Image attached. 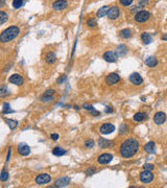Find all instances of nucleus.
<instances>
[{
  "mask_svg": "<svg viewBox=\"0 0 167 188\" xmlns=\"http://www.w3.org/2000/svg\"><path fill=\"white\" fill-rule=\"evenodd\" d=\"M140 180L142 183H151L153 180V174L151 172V170H144L143 172L140 174Z\"/></svg>",
  "mask_w": 167,
  "mask_h": 188,
  "instance_id": "nucleus-6",
  "label": "nucleus"
},
{
  "mask_svg": "<svg viewBox=\"0 0 167 188\" xmlns=\"http://www.w3.org/2000/svg\"><path fill=\"white\" fill-rule=\"evenodd\" d=\"M69 183H70V179L67 177H63V178H60L58 180L55 182V185L53 187H66V186L69 185Z\"/></svg>",
  "mask_w": 167,
  "mask_h": 188,
  "instance_id": "nucleus-14",
  "label": "nucleus"
},
{
  "mask_svg": "<svg viewBox=\"0 0 167 188\" xmlns=\"http://www.w3.org/2000/svg\"><path fill=\"white\" fill-rule=\"evenodd\" d=\"M8 82L11 83V84L16 85V86H21V85H23V83H24V79H23V77H22L20 74H13V75L10 77Z\"/></svg>",
  "mask_w": 167,
  "mask_h": 188,
  "instance_id": "nucleus-11",
  "label": "nucleus"
},
{
  "mask_svg": "<svg viewBox=\"0 0 167 188\" xmlns=\"http://www.w3.org/2000/svg\"><path fill=\"white\" fill-rule=\"evenodd\" d=\"M146 118H147V114L144 113V112H138V113H136V114L134 115V120L135 121H138V122L144 121Z\"/></svg>",
  "mask_w": 167,
  "mask_h": 188,
  "instance_id": "nucleus-18",
  "label": "nucleus"
},
{
  "mask_svg": "<svg viewBox=\"0 0 167 188\" xmlns=\"http://www.w3.org/2000/svg\"><path fill=\"white\" fill-rule=\"evenodd\" d=\"M52 154L55 156H57V157H61V156L66 155V154H67V150H65L64 148H62V147H55L53 150H52Z\"/></svg>",
  "mask_w": 167,
  "mask_h": 188,
  "instance_id": "nucleus-23",
  "label": "nucleus"
},
{
  "mask_svg": "<svg viewBox=\"0 0 167 188\" xmlns=\"http://www.w3.org/2000/svg\"><path fill=\"white\" fill-rule=\"evenodd\" d=\"M162 40H167V33H164L162 36Z\"/></svg>",
  "mask_w": 167,
  "mask_h": 188,
  "instance_id": "nucleus-46",
  "label": "nucleus"
},
{
  "mask_svg": "<svg viewBox=\"0 0 167 188\" xmlns=\"http://www.w3.org/2000/svg\"><path fill=\"white\" fill-rule=\"evenodd\" d=\"M165 120H166V115L163 112H158L153 116V121L156 124H163L165 122Z\"/></svg>",
  "mask_w": 167,
  "mask_h": 188,
  "instance_id": "nucleus-12",
  "label": "nucleus"
},
{
  "mask_svg": "<svg viewBox=\"0 0 167 188\" xmlns=\"http://www.w3.org/2000/svg\"><path fill=\"white\" fill-rule=\"evenodd\" d=\"M8 19V15L6 14L5 12L3 11H0V25L3 24V23H5Z\"/></svg>",
  "mask_w": 167,
  "mask_h": 188,
  "instance_id": "nucleus-29",
  "label": "nucleus"
},
{
  "mask_svg": "<svg viewBox=\"0 0 167 188\" xmlns=\"http://www.w3.org/2000/svg\"><path fill=\"white\" fill-rule=\"evenodd\" d=\"M5 5V0H0V8Z\"/></svg>",
  "mask_w": 167,
  "mask_h": 188,
  "instance_id": "nucleus-45",
  "label": "nucleus"
},
{
  "mask_svg": "<svg viewBox=\"0 0 167 188\" xmlns=\"http://www.w3.org/2000/svg\"><path fill=\"white\" fill-rule=\"evenodd\" d=\"M120 36L123 39H129L132 37V30L130 28H125V29H122L120 31Z\"/></svg>",
  "mask_w": 167,
  "mask_h": 188,
  "instance_id": "nucleus-27",
  "label": "nucleus"
},
{
  "mask_svg": "<svg viewBox=\"0 0 167 188\" xmlns=\"http://www.w3.org/2000/svg\"><path fill=\"white\" fill-rule=\"evenodd\" d=\"M114 131H115V126L112 123H104L100 126V133L102 135H109V134L113 133Z\"/></svg>",
  "mask_w": 167,
  "mask_h": 188,
  "instance_id": "nucleus-8",
  "label": "nucleus"
},
{
  "mask_svg": "<svg viewBox=\"0 0 167 188\" xmlns=\"http://www.w3.org/2000/svg\"><path fill=\"white\" fill-rule=\"evenodd\" d=\"M67 6H68L67 0H58L52 4V8L55 11H64L65 8H67Z\"/></svg>",
  "mask_w": 167,
  "mask_h": 188,
  "instance_id": "nucleus-10",
  "label": "nucleus"
},
{
  "mask_svg": "<svg viewBox=\"0 0 167 188\" xmlns=\"http://www.w3.org/2000/svg\"><path fill=\"white\" fill-rule=\"evenodd\" d=\"M141 40H142V42L145 45H147V44H151V41H153V39H151V35L147 33H141Z\"/></svg>",
  "mask_w": 167,
  "mask_h": 188,
  "instance_id": "nucleus-22",
  "label": "nucleus"
},
{
  "mask_svg": "<svg viewBox=\"0 0 167 188\" xmlns=\"http://www.w3.org/2000/svg\"><path fill=\"white\" fill-rule=\"evenodd\" d=\"M87 25L89 26V27H95L96 25H97V23H96V20L95 19H88L87 21Z\"/></svg>",
  "mask_w": 167,
  "mask_h": 188,
  "instance_id": "nucleus-32",
  "label": "nucleus"
},
{
  "mask_svg": "<svg viewBox=\"0 0 167 188\" xmlns=\"http://www.w3.org/2000/svg\"><path fill=\"white\" fill-rule=\"evenodd\" d=\"M24 2H25V0H14V1H13V6H14V8L18 10V8H20L23 4H24Z\"/></svg>",
  "mask_w": 167,
  "mask_h": 188,
  "instance_id": "nucleus-30",
  "label": "nucleus"
},
{
  "mask_svg": "<svg viewBox=\"0 0 167 188\" xmlns=\"http://www.w3.org/2000/svg\"><path fill=\"white\" fill-rule=\"evenodd\" d=\"M108 11H109V6H102V8H100L97 11V13H96V15H97V17L98 18H102V17H104L106 15L108 14Z\"/></svg>",
  "mask_w": 167,
  "mask_h": 188,
  "instance_id": "nucleus-24",
  "label": "nucleus"
},
{
  "mask_svg": "<svg viewBox=\"0 0 167 188\" xmlns=\"http://www.w3.org/2000/svg\"><path fill=\"white\" fill-rule=\"evenodd\" d=\"M55 93V90H53V89H51V90H47L46 92L44 93L43 95H48V96H53V94Z\"/></svg>",
  "mask_w": 167,
  "mask_h": 188,
  "instance_id": "nucleus-40",
  "label": "nucleus"
},
{
  "mask_svg": "<svg viewBox=\"0 0 167 188\" xmlns=\"http://www.w3.org/2000/svg\"><path fill=\"white\" fill-rule=\"evenodd\" d=\"M139 150V142L134 138H129L120 145V155L123 158H132L137 154Z\"/></svg>",
  "mask_w": 167,
  "mask_h": 188,
  "instance_id": "nucleus-1",
  "label": "nucleus"
},
{
  "mask_svg": "<svg viewBox=\"0 0 167 188\" xmlns=\"http://www.w3.org/2000/svg\"><path fill=\"white\" fill-rule=\"evenodd\" d=\"M85 145L87 148H92V147L94 146V141L93 140H87V141L85 142Z\"/></svg>",
  "mask_w": 167,
  "mask_h": 188,
  "instance_id": "nucleus-37",
  "label": "nucleus"
},
{
  "mask_svg": "<svg viewBox=\"0 0 167 188\" xmlns=\"http://www.w3.org/2000/svg\"><path fill=\"white\" fill-rule=\"evenodd\" d=\"M127 131H129V129H127V125H126V124H121L120 130H119V133H120L121 135H123V134L127 133Z\"/></svg>",
  "mask_w": 167,
  "mask_h": 188,
  "instance_id": "nucleus-33",
  "label": "nucleus"
},
{
  "mask_svg": "<svg viewBox=\"0 0 167 188\" xmlns=\"http://www.w3.org/2000/svg\"><path fill=\"white\" fill-rule=\"evenodd\" d=\"M112 159H113V156L111 154H102V155H100L98 157L97 162L99 164H108L112 161Z\"/></svg>",
  "mask_w": 167,
  "mask_h": 188,
  "instance_id": "nucleus-15",
  "label": "nucleus"
},
{
  "mask_svg": "<svg viewBox=\"0 0 167 188\" xmlns=\"http://www.w3.org/2000/svg\"><path fill=\"white\" fill-rule=\"evenodd\" d=\"M151 18V14L147 11H139L135 15V20L139 23H144Z\"/></svg>",
  "mask_w": 167,
  "mask_h": 188,
  "instance_id": "nucleus-3",
  "label": "nucleus"
},
{
  "mask_svg": "<svg viewBox=\"0 0 167 188\" xmlns=\"http://www.w3.org/2000/svg\"><path fill=\"white\" fill-rule=\"evenodd\" d=\"M20 29L17 26H10L6 29H4L0 35V42L2 43H8V42L13 41L17 36L19 35Z\"/></svg>",
  "mask_w": 167,
  "mask_h": 188,
  "instance_id": "nucleus-2",
  "label": "nucleus"
},
{
  "mask_svg": "<svg viewBox=\"0 0 167 188\" xmlns=\"http://www.w3.org/2000/svg\"><path fill=\"white\" fill-rule=\"evenodd\" d=\"M45 61L48 64H55L57 62V55H55V52H48L45 57Z\"/></svg>",
  "mask_w": 167,
  "mask_h": 188,
  "instance_id": "nucleus-19",
  "label": "nucleus"
},
{
  "mask_svg": "<svg viewBox=\"0 0 167 188\" xmlns=\"http://www.w3.org/2000/svg\"><path fill=\"white\" fill-rule=\"evenodd\" d=\"M130 82H131L132 84H134L135 86H140V85H142L143 79L141 77V75H140L139 73L134 72V73H132L131 75H130Z\"/></svg>",
  "mask_w": 167,
  "mask_h": 188,
  "instance_id": "nucleus-7",
  "label": "nucleus"
},
{
  "mask_svg": "<svg viewBox=\"0 0 167 188\" xmlns=\"http://www.w3.org/2000/svg\"><path fill=\"white\" fill-rule=\"evenodd\" d=\"M91 113H92V115H94V116H98V115L100 114V113H99L98 111H96V110L94 109V108H93L92 110H91Z\"/></svg>",
  "mask_w": 167,
  "mask_h": 188,
  "instance_id": "nucleus-43",
  "label": "nucleus"
},
{
  "mask_svg": "<svg viewBox=\"0 0 167 188\" xmlns=\"http://www.w3.org/2000/svg\"><path fill=\"white\" fill-rule=\"evenodd\" d=\"M106 111H107L108 113H109V112H110V113H112V112H113L112 110H111V108H109V107H108V108H107V110H106Z\"/></svg>",
  "mask_w": 167,
  "mask_h": 188,
  "instance_id": "nucleus-47",
  "label": "nucleus"
},
{
  "mask_svg": "<svg viewBox=\"0 0 167 188\" xmlns=\"http://www.w3.org/2000/svg\"><path fill=\"white\" fill-rule=\"evenodd\" d=\"M18 152L21 156H28L30 154V147L25 143H20L18 145Z\"/></svg>",
  "mask_w": 167,
  "mask_h": 188,
  "instance_id": "nucleus-16",
  "label": "nucleus"
},
{
  "mask_svg": "<svg viewBox=\"0 0 167 188\" xmlns=\"http://www.w3.org/2000/svg\"><path fill=\"white\" fill-rule=\"evenodd\" d=\"M5 122H6V124L8 125V128L11 129V130H14V129H16L17 125H18V121H17V120L5 119Z\"/></svg>",
  "mask_w": 167,
  "mask_h": 188,
  "instance_id": "nucleus-28",
  "label": "nucleus"
},
{
  "mask_svg": "<svg viewBox=\"0 0 167 188\" xmlns=\"http://www.w3.org/2000/svg\"><path fill=\"white\" fill-rule=\"evenodd\" d=\"M119 81H120V77H119V74H117V73H110L109 75L106 77V83H107L108 85H110V86L117 84Z\"/></svg>",
  "mask_w": 167,
  "mask_h": 188,
  "instance_id": "nucleus-9",
  "label": "nucleus"
},
{
  "mask_svg": "<svg viewBox=\"0 0 167 188\" xmlns=\"http://www.w3.org/2000/svg\"><path fill=\"white\" fill-rule=\"evenodd\" d=\"M41 100L44 103H48V101L53 100V96H48V95H43L41 97Z\"/></svg>",
  "mask_w": 167,
  "mask_h": 188,
  "instance_id": "nucleus-34",
  "label": "nucleus"
},
{
  "mask_svg": "<svg viewBox=\"0 0 167 188\" xmlns=\"http://www.w3.org/2000/svg\"><path fill=\"white\" fill-rule=\"evenodd\" d=\"M50 181H51V177L48 174H40L36 178V183L38 185H44L49 183Z\"/></svg>",
  "mask_w": 167,
  "mask_h": 188,
  "instance_id": "nucleus-4",
  "label": "nucleus"
},
{
  "mask_svg": "<svg viewBox=\"0 0 167 188\" xmlns=\"http://www.w3.org/2000/svg\"><path fill=\"white\" fill-rule=\"evenodd\" d=\"M144 150L149 154H153L156 152V144L153 141H149L148 143H146L145 146H144Z\"/></svg>",
  "mask_w": 167,
  "mask_h": 188,
  "instance_id": "nucleus-20",
  "label": "nucleus"
},
{
  "mask_svg": "<svg viewBox=\"0 0 167 188\" xmlns=\"http://www.w3.org/2000/svg\"><path fill=\"white\" fill-rule=\"evenodd\" d=\"M8 172H5L4 169H3L2 172H1V174H0V181H2V182H5V181L8 180Z\"/></svg>",
  "mask_w": 167,
  "mask_h": 188,
  "instance_id": "nucleus-31",
  "label": "nucleus"
},
{
  "mask_svg": "<svg viewBox=\"0 0 167 188\" xmlns=\"http://www.w3.org/2000/svg\"><path fill=\"white\" fill-rule=\"evenodd\" d=\"M138 3H139V6H141V8H144L145 5H147L148 0H138Z\"/></svg>",
  "mask_w": 167,
  "mask_h": 188,
  "instance_id": "nucleus-38",
  "label": "nucleus"
},
{
  "mask_svg": "<svg viewBox=\"0 0 167 188\" xmlns=\"http://www.w3.org/2000/svg\"><path fill=\"white\" fill-rule=\"evenodd\" d=\"M119 2L121 3V5L129 6V5H131L132 3H133V0H119Z\"/></svg>",
  "mask_w": 167,
  "mask_h": 188,
  "instance_id": "nucleus-35",
  "label": "nucleus"
},
{
  "mask_svg": "<svg viewBox=\"0 0 167 188\" xmlns=\"http://www.w3.org/2000/svg\"><path fill=\"white\" fill-rule=\"evenodd\" d=\"M51 139L52 140H58L59 139V134H57V133H55V134H52L51 135Z\"/></svg>",
  "mask_w": 167,
  "mask_h": 188,
  "instance_id": "nucleus-44",
  "label": "nucleus"
},
{
  "mask_svg": "<svg viewBox=\"0 0 167 188\" xmlns=\"http://www.w3.org/2000/svg\"><path fill=\"white\" fill-rule=\"evenodd\" d=\"M3 113H4V114H7V113H14V111H13V110H10V105L4 104V110H3Z\"/></svg>",
  "mask_w": 167,
  "mask_h": 188,
  "instance_id": "nucleus-36",
  "label": "nucleus"
},
{
  "mask_svg": "<svg viewBox=\"0 0 167 188\" xmlns=\"http://www.w3.org/2000/svg\"><path fill=\"white\" fill-rule=\"evenodd\" d=\"M145 64L148 66V67H151V68H153V67H156V66L158 65V61H157V59L155 57H147V59H146Z\"/></svg>",
  "mask_w": 167,
  "mask_h": 188,
  "instance_id": "nucleus-21",
  "label": "nucleus"
},
{
  "mask_svg": "<svg viewBox=\"0 0 167 188\" xmlns=\"http://www.w3.org/2000/svg\"><path fill=\"white\" fill-rule=\"evenodd\" d=\"M119 15H120V10H119V8L118 6H111V8H109V11H108V18L111 20H115L117 19L118 17H119Z\"/></svg>",
  "mask_w": 167,
  "mask_h": 188,
  "instance_id": "nucleus-5",
  "label": "nucleus"
},
{
  "mask_svg": "<svg viewBox=\"0 0 167 188\" xmlns=\"http://www.w3.org/2000/svg\"><path fill=\"white\" fill-rule=\"evenodd\" d=\"M104 61H107V62H109V63H114L117 61L118 55H116V52H114V51H107V52H104Z\"/></svg>",
  "mask_w": 167,
  "mask_h": 188,
  "instance_id": "nucleus-13",
  "label": "nucleus"
},
{
  "mask_svg": "<svg viewBox=\"0 0 167 188\" xmlns=\"http://www.w3.org/2000/svg\"><path fill=\"white\" fill-rule=\"evenodd\" d=\"M116 55L118 57H123L127 53V47L125 45H119V46L116 48Z\"/></svg>",
  "mask_w": 167,
  "mask_h": 188,
  "instance_id": "nucleus-17",
  "label": "nucleus"
},
{
  "mask_svg": "<svg viewBox=\"0 0 167 188\" xmlns=\"http://www.w3.org/2000/svg\"><path fill=\"white\" fill-rule=\"evenodd\" d=\"M82 108H84V109H87L88 111H91V110L93 109V107L91 106V105H88V104L82 105Z\"/></svg>",
  "mask_w": 167,
  "mask_h": 188,
  "instance_id": "nucleus-42",
  "label": "nucleus"
},
{
  "mask_svg": "<svg viewBox=\"0 0 167 188\" xmlns=\"http://www.w3.org/2000/svg\"><path fill=\"white\" fill-rule=\"evenodd\" d=\"M95 172H96V170H95V168H94V167H90V168L86 172V174H87L88 176H92V174H94Z\"/></svg>",
  "mask_w": 167,
  "mask_h": 188,
  "instance_id": "nucleus-41",
  "label": "nucleus"
},
{
  "mask_svg": "<svg viewBox=\"0 0 167 188\" xmlns=\"http://www.w3.org/2000/svg\"><path fill=\"white\" fill-rule=\"evenodd\" d=\"M98 144L100 147H102V148H106V147H109V146H112L113 143L111 141H109V140H104V139H99L98 141Z\"/></svg>",
  "mask_w": 167,
  "mask_h": 188,
  "instance_id": "nucleus-26",
  "label": "nucleus"
},
{
  "mask_svg": "<svg viewBox=\"0 0 167 188\" xmlns=\"http://www.w3.org/2000/svg\"><path fill=\"white\" fill-rule=\"evenodd\" d=\"M143 168L145 169V170H153V164H148V163H146V164H144V166H143Z\"/></svg>",
  "mask_w": 167,
  "mask_h": 188,
  "instance_id": "nucleus-39",
  "label": "nucleus"
},
{
  "mask_svg": "<svg viewBox=\"0 0 167 188\" xmlns=\"http://www.w3.org/2000/svg\"><path fill=\"white\" fill-rule=\"evenodd\" d=\"M8 94H10V90H8V88L5 85L0 86V97H5Z\"/></svg>",
  "mask_w": 167,
  "mask_h": 188,
  "instance_id": "nucleus-25",
  "label": "nucleus"
}]
</instances>
